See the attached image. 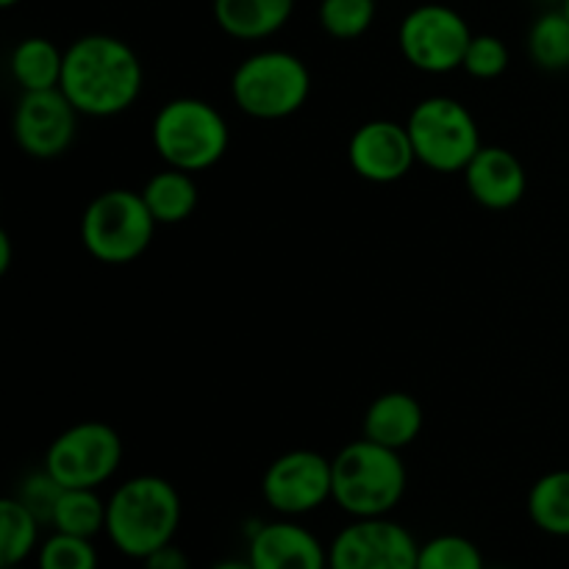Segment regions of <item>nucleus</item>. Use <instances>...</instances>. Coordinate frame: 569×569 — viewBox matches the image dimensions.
<instances>
[{
	"label": "nucleus",
	"instance_id": "6ab92c4d",
	"mask_svg": "<svg viewBox=\"0 0 569 569\" xmlns=\"http://www.w3.org/2000/svg\"><path fill=\"white\" fill-rule=\"evenodd\" d=\"M9 72L22 92H44L61 87L64 50L44 37H26L9 56Z\"/></svg>",
	"mask_w": 569,
	"mask_h": 569
},
{
	"label": "nucleus",
	"instance_id": "7c9ffc66",
	"mask_svg": "<svg viewBox=\"0 0 569 569\" xmlns=\"http://www.w3.org/2000/svg\"><path fill=\"white\" fill-rule=\"evenodd\" d=\"M209 569H253L248 559H222L217 565H211Z\"/></svg>",
	"mask_w": 569,
	"mask_h": 569
},
{
	"label": "nucleus",
	"instance_id": "bb28decb",
	"mask_svg": "<svg viewBox=\"0 0 569 569\" xmlns=\"http://www.w3.org/2000/svg\"><path fill=\"white\" fill-rule=\"evenodd\" d=\"M509 64L511 53L503 39L495 37V33H476L470 48H467L461 70L470 78H476V81H495V78H500L509 70Z\"/></svg>",
	"mask_w": 569,
	"mask_h": 569
},
{
	"label": "nucleus",
	"instance_id": "f8f14e48",
	"mask_svg": "<svg viewBox=\"0 0 569 569\" xmlns=\"http://www.w3.org/2000/svg\"><path fill=\"white\" fill-rule=\"evenodd\" d=\"M78 117L81 114L61 89L22 92L11 114V137L31 159H59L76 142Z\"/></svg>",
	"mask_w": 569,
	"mask_h": 569
},
{
	"label": "nucleus",
	"instance_id": "c756f323",
	"mask_svg": "<svg viewBox=\"0 0 569 569\" xmlns=\"http://www.w3.org/2000/svg\"><path fill=\"white\" fill-rule=\"evenodd\" d=\"M14 261V248H11V237L6 231H0V276H6Z\"/></svg>",
	"mask_w": 569,
	"mask_h": 569
},
{
	"label": "nucleus",
	"instance_id": "5701e85b",
	"mask_svg": "<svg viewBox=\"0 0 569 569\" xmlns=\"http://www.w3.org/2000/svg\"><path fill=\"white\" fill-rule=\"evenodd\" d=\"M50 528L70 537L94 539L98 533H106V500L98 489H64Z\"/></svg>",
	"mask_w": 569,
	"mask_h": 569
},
{
	"label": "nucleus",
	"instance_id": "b1692460",
	"mask_svg": "<svg viewBox=\"0 0 569 569\" xmlns=\"http://www.w3.org/2000/svg\"><path fill=\"white\" fill-rule=\"evenodd\" d=\"M378 14L376 0H320L317 20L331 39L353 42L372 28Z\"/></svg>",
	"mask_w": 569,
	"mask_h": 569
},
{
	"label": "nucleus",
	"instance_id": "20e7f679",
	"mask_svg": "<svg viewBox=\"0 0 569 569\" xmlns=\"http://www.w3.org/2000/svg\"><path fill=\"white\" fill-rule=\"evenodd\" d=\"M150 139L167 167L198 176L226 159L231 128L214 103L187 94V98L167 100L156 111Z\"/></svg>",
	"mask_w": 569,
	"mask_h": 569
},
{
	"label": "nucleus",
	"instance_id": "72a5a7b5",
	"mask_svg": "<svg viewBox=\"0 0 569 569\" xmlns=\"http://www.w3.org/2000/svg\"><path fill=\"white\" fill-rule=\"evenodd\" d=\"M0 569H26V567H22V565H20V567H0Z\"/></svg>",
	"mask_w": 569,
	"mask_h": 569
},
{
	"label": "nucleus",
	"instance_id": "1a4fd4ad",
	"mask_svg": "<svg viewBox=\"0 0 569 569\" xmlns=\"http://www.w3.org/2000/svg\"><path fill=\"white\" fill-rule=\"evenodd\" d=\"M472 37L470 22L459 11L445 3H422L400 20L398 48L415 70L448 76L461 70Z\"/></svg>",
	"mask_w": 569,
	"mask_h": 569
},
{
	"label": "nucleus",
	"instance_id": "393cba45",
	"mask_svg": "<svg viewBox=\"0 0 569 569\" xmlns=\"http://www.w3.org/2000/svg\"><path fill=\"white\" fill-rule=\"evenodd\" d=\"M417 569H487L481 548L461 533H437L420 545Z\"/></svg>",
	"mask_w": 569,
	"mask_h": 569
},
{
	"label": "nucleus",
	"instance_id": "c85d7f7f",
	"mask_svg": "<svg viewBox=\"0 0 569 569\" xmlns=\"http://www.w3.org/2000/svg\"><path fill=\"white\" fill-rule=\"evenodd\" d=\"M142 569H192V561L176 542H170L142 559Z\"/></svg>",
	"mask_w": 569,
	"mask_h": 569
},
{
	"label": "nucleus",
	"instance_id": "6e6552de",
	"mask_svg": "<svg viewBox=\"0 0 569 569\" xmlns=\"http://www.w3.org/2000/svg\"><path fill=\"white\" fill-rule=\"evenodd\" d=\"M122 465V439L109 422L83 420L64 428L44 450L42 467L64 489H100Z\"/></svg>",
	"mask_w": 569,
	"mask_h": 569
},
{
	"label": "nucleus",
	"instance_id": "39448f33",
	"mask_svg": "<svg viewBox=\"0 0 569 569\" xmlns=\"http://www.w3.org/2000/svg\"><path fill=\"white\" fill-rule=\"evenodd\" d=\"M311 98V70L298 53L256 50L231 72V100L253 120L276 122L298 114Z\"/></svg>",
	"mask_w": 569,
	"mask_h": 569
},
{
	"label": "nucleus",
	"instance_id": "f257e3e1",
	"mask_svg": "<svg viewBox=\"0 0 569 569\" xmlns=\"http://www.w3.org/2000/svg\"><path fill=\"white\" fill-rule=\"evenodd\" d=\"M61 92L81 117L109 120L131 109L144 89L137 50L111 33H83L64 50Z\"/></svg>",
	"mask_w": 569,
	"mask_h": 569
},
{
	"label": "nucleus",
	"instance_id": "2f4dec72",
	"mask_svg": "<svg viewBox=\"0 0 569 569\" xmlns=\"http://www.w3.org/2000/svg\"><path fill=\"white\" fill-rule=\"evenodd\" d=\"M17 3H22V0H0V9H14Z\"/></svg>",
	"mask_w": 569,
	"mask_h": 569
},
{
	"label": "nucleus",
	"instance_id": "f03ea898",
	"mask_svg": "<svg viewBox=\"0 0 569 569\" xmlns=\"http://www.w3.org/2000/svg\"><path fill=\"white\" fill-rule=\"evenodd\" d=\"M181 520V495L161 476L128 478L106 500V537L117 553L133 561L176 542Z\"/></svg>",
	"mask_w": 569,
	"mask_h": 569
},
{
	"label": "nucleus",
	"instance_id": "9b49d317",
	"mask_svg": "<svg viewBox=\"0 0 569 569\" xmlns=\"http://www.w3.org/2000/svg\"><path fill=\"white\" fill-rule=\"evenodd\" d=\"M420 542L392 517L350 520L328 542V569H417Z\"/></svg>",
	"mask_w": 569,
	"mask_h": 569
},
{
	"label": "nucleus",
	"instance_id": "423d86ee",
	"mask_svg": "<svg viewBox=\"0 0 569 569\" xmlns=\"http://www.w3.org/2000/svg\"><path fill=\"white\" fill-rule=\"evenodd\" d=\"M156 228L159 222L144 206L142 192L117 187L89 200L81 214L78 237L94 261L122 267L144 256V250L153 242Z\"/></svg>",
	"mask_w": 569,
	"mask_h": 569
},
{
	"label": "nucleus",
	"instance_id": "cd10ccee",
	"mask_svg": "<svg viewBox=\"0 0 569 569\" xmlns=\"http://www.w3.org/2000/svg\"><path fill=\"white\" fill-rule=\"evenodd\" d=\"M61 492H64V487H61V483L42 467V470L28 472V476L17 483L14 498L20 500V503L26 506V509L31 511L42 526H50L56 506H59Z\"/></svg>",
	"mask_w": 569,
	"mask_h": 569
},
{
	"label": "nucleus",
	"instance_id": "f704fd0d",
	"mask_svg": "<svg viewBox=\"0 0 569 569\" xmlns=\"http://www.w3.org/2000/svg\"><path fill=\"white\" fill-rule=\"evenodd\" d=\"M487 569H506V567H487Z\"/></svg>",
	"mask_w": 569,
	"mask_h": 569
},
{
	"label": "nucleus",
	"instance_id": "412c9836",
	"mask_svg": "<svg viewBox=\"0 0 569 569\" xmlns=\"http://www.w3.org/2000/svg\"><path fill=\"white\" fill-rule=\"evenodd\" d=\"M42 522L14 498L0 500V567H20L33 559L42 545Z\"/></svg>",
	"mask_w": 569,
	"mask_h": 569
},
{
	"label": "nucleus",
	"instance_id": "4be33fe9",
	"mask_svg": "<svg viewBox=\"0 0 569 569\" xmlns=\"http://www.w3.org/2000/svg\"><path fill=\"white\" fill-rule=\"evenodd\" d=\"M528 59L545 72L569 70V14L565 9H548L531 22L526 37Z\"/></svg>",
	"mask_w": 569,
	"mask_h": 569
},
{
	"label": "nucleus",
	"instance_id": "4468645a",
	"mask_svg": "<svg viewBox=\"0 0 569 569\" xmlns=\"http://www.w3.org/2000/svg\"><path fill=\"white\" fill-rule=\"evenodd\" d=\"M244 559L253 569H328V545L292 517L256 520Z\"/></svg>",
	"mask_w": 569,
	"mask_h": 569
},
{
	"label": "nucleus",
	"instance_id": "7ed1b4c3",
	"mask_svg": "<svg viewBox=\"0 0 569 569\" xmlns=\"http://www.w3.org/2000/svg\"><path fill=\"white\" fill-rule=\"evenodd\" d=\"M333 506L350 520L389 517L406 498L409 470L400 450L356 439L333 456Z\"/></svg>",
	"mask_w": 569,
	"mask_h": 569
},
{
	"label": "nucleus",
	"instance_id": "dca6fc26",
	"mask_svg": "<svg viewBox=\"0 0 569 569\" xmlns=\"http://www.w3.org/2000/svg\"><path fill=\"white\" fill-rule=\"evenodd\" d=\"M426 426L422 403L409 392H383L367 406L361 437L392 450H406L417 442Z\"/></svg>",
	"mask_w": 569,
	"mask_h": 569
},
{
	"label": "nucleus",
	"instance_id": "aec40b11",
	"mask_svg": "<svg viewBox=\"0 0 569 569\" xmlns=\"http://www.w3.org/2000/svg\"><path fill=\"white\" fill-rule=\"evenodd\" d=\"M526 509L539 531L569 539V470H553L537 478L528 492Z\"/></svg>",
	"mask_w": 569,
	"mask_h": 569
},
{
	"label": "nucleus",
	"instance_id": "9d476101",
	"mask_svg": "<svg viewBox=\"0 0 569 569\" xmlns=\"http://www.w3.org/2000/svg\"><path fill=\"white\" fill-rule=\"evenodd\" d=\"M261 498L278 517L315 515L333 500V461L317 450H287L267 465Z\"/></svg>",
	"mask_w": 569,
	"mask_h": 569
},
{
	"label": "nucleus",
	"instance_id": "ddd939ff",
	"mask_svg": "<svg viewBox=\"0 0 569 569\" xmlns=\"http://www.w3.org/2000/svg\"><path fill=\"white\" fill-rule=\"evenodd\" d=\"M348 164L367 183L387 187L403 181L417 164L406 122L383 120V117L361 122L348 142Z\"/></svg>",
	"mask_w": 569,
	"mask_h": 569
},
{
	"label": "nucleus",
	"instance_id": "473e14b6",
	"mask_svg": "<svg viewBox=\"0 0 569 569\" xmlns=\"http://www.w3.org/2000/svg\"><path fill=\"white\" fill-rule=\"evenodd\" d=\"M561 9H565L567 14H569V0H561Z\"/></svg>",
	"mask_w": 569,
	"mask_h": 569
},
{
	"label": "nucleus",
	"instance_id": "0eeeda50",
	"mask_svg": "<svg viewBox=\"0 0 569 569\" xmlns=\"http://www.w3.org/2000/svg\"><path fill=\"white\" fill-rule=\"evenodd\" d=\"M417 164L433 172H465L472 156L483 148L481 128L461 100L431 94L415 103L406 117Z\"/></svg>",
	"mask_w": 569,
	"mask_h": 569
},
{
	"label": "nucleus",
	"instance_id": "f3484780",
	"mask_svg": "<svg viewBox=\"0 0 569 569\" xmlns=\"http://www.w3.org/2000/svg\"><path fill=\"white\" fill-rule=\"evenodd\" d=\"M298 0H211L217 28L237 42L270 39L292 20Z\"/></svg>",
	"mask_w": 569,
	"mask_h": 569
},
{
	"label": "nucleus",
	"instance_id": "2eb2a0df",
	"mask_svg": "<svg viewBox=\"0 0 569 569\" xmlns=\"http://www.w3.org/2000/svg\"><path fill=\"white\" fill-rule=\"evenodd\" d=\"M461 176L470 198L489 211L515 209L526 198V167L509 148L500 144H483Z\"/></svg>",
	"mask_w": 569,
	"mask_h": 569
},
{
	"label": "nucleus",
	"instance_id": "a878e982",
	"mask_svg": "<svg viewBox=\"0 0 569 569\" xmlns=\"http://www.w3.org/2000/svg\"><path fill=\"white\" fill-rule=\"evenodd\" d=\"M37 569H98L100 556L92 539L70 537V533L53 531L42 539L37 556Z\"/></svg>",
	"mask_w": 569,
	"mask_h": 569
},
{
	"label": "nucleus",
	"instance_id": "a211bd4d",
	"mask_svg": "<svg viewBox=\"0 0 569 569\" xmlns=\"http://www.w3.org/2000/svg\"><path fill=\"white\" fill-rule=\"evenodd\" d=\"M139 192H142L144 206L159 226L187 222L200 203V189L194 183V176L176 170V167H164L161 172L150 176Z\"/></svg>",
	"mask_w": 569,
	"mask_h": 569
}]
</instances>
